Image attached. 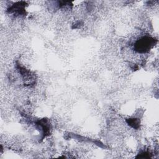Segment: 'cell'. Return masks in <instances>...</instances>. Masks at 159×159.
Instances as JSON below:
<instances>
[{
	"label": "cell",
	"mask_w": 159,
	"mask_h": 159,
	"mask_svg": "<svg viewBox=\"0 0 159 159\" xmlns=\"http://www.w3.org/2000/svg\"><path fill=\"white\" fill-rule=\"evenodd\" d=\"M154 43L155 42L153 39L148 37H145L139 40L135 43V48L138 52L144 53L149 50L153 46Z\"/></svg>",
	"instance_id": "6da1fadb"
},
{
	"label": "cell",
	"mask_w": 159,
	"mask_h": 159,
	"mask_svg": "<svg viewBox=\"0 0 159 159\" xmlns=\"http://www.w3.org/2000/svg\"><path fill=\"white\" fill-rule=\"evenodd\" d=\"M127 122L134 128H137L139 125V121L137 119H130L127 120Z\"/></svg>",
	"instance_id": "7a4b0ae2"
}]
</instances>
